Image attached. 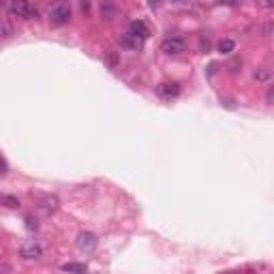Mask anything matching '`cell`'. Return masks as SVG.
Masks as SVG:
<instances>
[{
    "instance_id": "6da1fadb",
    "label": "cell",
    "mask_w": 274,
    "mask_h": 274,
    "mask_svg": "<svg viewBox=\"0 0 274 274\" xmlns=\"http://www.w3.org/2000/svg\"><path fill=\"white\" fill-rule=\"evenodd\" d=\"M47 15H49V21L52 24H67V21L71 19V5L67 3V0H56L49 11H47Z\"/></svg>"
},
{
    "instance_id": "7a4b0ae2",
    "label": "cell",
    "mask_w": 274,
    "mask_h": 274,
    "mask_svg": "<svg viewBox=\"0 0 274 274\" xmlns=\"http://www.w3.org/2000/svg\"><path fill=\"white\" fill-rule=\"evenodd\" d=\"M9 11H11V15L13 17H21V19H30L32 15L37 13L30 0H11Z\"/></svg>"
},
{
    "instance_id": "3957f363",
    "label": "cell",
    "mask_w": 274,
    "mask_h": 274,
    "mask_svg": "<svg viewBox=\"0 0 274 274\" xmlns=\"http://www.w3.org/2000/svg\"><path fill=\"white\" fill-rule=\"evenodd\" d=\"M19 257L26 259V261L43 257V246L39 244V240H24L21 246H19Z\"/></svg>"
},
{
    "instance_id": "277c9868",
    "label": "cell",
    "mask_w": 274,
    "mask_h": 274,
    "mask_svg": "<svg viewBox=\"0 0 274 274\" xmlns=\"http://www.w3.org/2000/svg\"><path fill=\"white\" fill-rule=\"evenodd\" d=\"M161 52L169 54V56L182 54V52H184V39H180V37H167L165 41L161 43Z\"/></svg>"
},
{
    "instance_id": "5b68a950",
    "label": "cell",
    "mask_w": 274,
    "mask_h": 274,
    "mask_svg": "<svg viewBox=\"0 0 274 274\" xmlns=\"http://www.w3.org/2000/svg\"><path fill=\"white\" fill-rule=\"evenodd\" d=\"M78 246H80L82 253H92V251L98 246V240L92 232H82L78 236Z\"/></svg>"
},
{
    "instance_id": "8992f818",
    "label": "cell",
    "mask_w": 274,
    "mask_h": 274,
    "mask_svg": "<svg viewBox=\"0 0 274 274\" xmlns=\"http://www.w3.org/2000/svg\"><path fill=\"white\" fill-rule=\"evenodd\" d=\"M157 92H159V96H163V98H176V96L180 94V84H176V82L159 84V86H157Z\"/></svg>"
},
{
    "instance_id": "52a82bcc",
    "label": "cell",
    "mask_w": 274,
    "mask_h": 274,
    "mask_svg": "<svg viewBox=\"0 0 274 274\" xmlns=\"http://www.w3.org/2000/svg\"><path fill=\"white\" fill-rule=\"evenodd\" d=\"M122 45L129 47V49H141V45H144V39H139L137 35H133V32H127V35L122 37Z\"/></svg>"
},
{
    "instance_id": "ba28073f",
    "label": "cell",
    "mask_w": 274,
    "mask_h": 274,
    "mask_svg": "<svg viewBox=\"0 0 274 274\" xmlns=\"http://www.w3.org/2000/svg\"><path fill=\"white\" fill-rule=\"evenodd\" d=\"M129 32H133V35H137L139 39H148V35H150V32H148V28L144 26V21H133V24H131V28H129Z\"/></svg>"
},
{
    "instance_id": "9c48e42d",
    "label": "cell",
    "mask_w": 274,
    "mask_h": 274,
    "mask_svg": "<svg viewBox=\"0 0 274 274\" xmlns=\"http://www.w3.org/2000/svg\"><path fill=\"white\" fill-rule=\"evenodd\" d=\"M101 15H103V19H114L116 5L112 3V0H103V3H101Z\"/></svg>"
},
{
    "instance_id": "30bf717a",
    "label": "cell",
    "mask_w": 274,
    "mask_h": 274,
    "mask_svg": "<svg viewBox=\"0 0 274 274\" xmlns=\"http://www.w3.org/2000/svg\"><path fill=\"white\" fill-rule=\"evenodd\" d=\"M43 210H45L47 214H54L58 210V197H54V195H47L45 200H43Z\"/></svg>"
},
{
    "instance_id": "8fae6325",
    "label": "cell",
    "mask_w": 274,
    "mask_h": 274,
    "mask_svg": "<svg viewBox=\"0 0 274 274\" xmlns=\"http://www.w3.org/2000/svg\"><path fill=\"white\" fill-rule=\"evenodd\" d=\"M15 35V28L9 24V21L5 19H0V39H9V37H13Z\"/></svg>"
},
{
    "instance_id": "7c38bea8",
    "label": "cell",
    "mask_w": 274,
    "mask_h": 274,
    "mask_svg": "<svg viewBox=\"0 0 274 274\" xmlns=\"http://www.w3.org/2000/svg\"><path fill=\"white\" fill-rule=\"evenodd\" d=\"M64 272H88V266L86 264H75V261H69V264H62Z\"/></svg>"
},
{
    "instance_id": "4fadbf2b",
    "label": "cell",
    "mask_w": 274,
    "mask_h": 274,
    "mask_svg": "<svg viewBox=\"0 0 274 274\" xmlns=\"http://www.w3.org/2000/svg\"><path fill=\"white\" fill-rule=\"evenodd\" d=\"M234 49H236L234 39H223L221 43H218V52H221V54H232Z\"/></svg>"
},
{
    "instance_id": "5bb4252c",
    "label": "cell",
    "mask_w": 274,
    "mask_h": 274,
    "mask_svg": "<svg viewBox=\"0 0 274 274\" xmlns=\"http://www.w3.org/2000/svg\"><path fill=\"white\" fill-rule=\"evenodd\" d=\"M0 206L17 208L19 206V200H17V197H11V195H0Z\"/></svg>"
},
{
    "instance_id": "9a60e30c",
    "label": "cell",
    "mask_w": 274,
    "mask_h": 274,
    "mask_svg": "<svg viewBox=\"0 0 274 274\" xmlns=\"http://www.w3.org/2000/svg\"><path fill=\"white\" fill-rule=\"evenodd\" d=\"M253 78H255L257 82H268V80H270V69H257Z\"/></svg>"
},
{
    "instance_id": "2e32d148",
    "label": "cell",
    "mask_w": 274,
    "mask_h": 274,
    "mask_svg": "<svg viewBox=\"0 0 274 274\" xmlns=\"http://www.w3.org/2000/svg\"><path fill=\"white\" fill-rule=\"evenodd\" d=\"M107 60H109V67L116 69V67H118V62H120V58H118V52H116V49H109V54H107Z\"/></svg>"
},
{
    "instance_id": "e0dca14e",
    "label": "cell",
    "mask_w": 274,
    "mask_h": 274,
    "mask_svg": "<svg viewBox=\"0 0 274 274\" xmlns=\"http://www.w3.org/2000/svg\"><path fill=\"white\" fill-rule=\"evenodd\" d=\"M223 7H240L242 5V0H218Z\"/></svg>"
},
{
    "instance_id": "ac0fdd59",
    "label": "cell",
    "mask_w": 274,
    "mask_h": 274,
    "mask_svg": "<svg viewBox=\"0 0 274 274\" xmlns=\"http://www.w3.org/2000/svg\"><path fill=\"white\" fill-rule=\"evenodd\" d=\"M257 5L264 7V9H272L274 7V0H257Z\"/></svg>"
},
{
    "instance_id": "d6986e66",
    "label": "cell",
    "mask_w": 274,
    "mask_h": 274,
    "mask_svg": "<svg viewBox=\"0 0 274 274\" xmlns=\"http://www.w3.org/2000/svg\"><path fill=\"white\" fill-rule=\"evenodd\" d=\"M80 3H82V11H84V13H88V11H90V0H80Z\"/></svg>"
},
{
    "instance_id": "ffe728a7",
    "label": "cell",
    "mask_w": 274,
    "mask_h": 274,
    "mask_svg": "<svg viewBox=\"0 0 274 274\" xmlns=\"http://www.w3.org/2000/svg\"><path fill=\"white\" fill-rule=\"evenodd\" d=\"M0 169H3L0 173H7V165H5V161H3V159H0Z\"/></svg>"
},
{
    "instance_id": "44dd1931",
    "label": "cell",
    "mask_w": 274,
    "mask_h": 274,
    "mask_svg": "<svg viewBox=\"0 0 274 274\" xmlns=\"http://www.w3.org/2000/svg\"><path fill=\"white\" fill-rule=\"evenodd\" d=\"M272 94H274V92H272V88H270V90H268V96H266V98H268V103H272Z\"/></svg>"
},
{
    "instance_id": "7402d4cb",
    "label": "cell",
    "mask_w": 274,
    "mask_h": 274,
    "mask_svg": "<svg viewBox=\"0 0 274 274\" xmlns=\"http://www.w3.org/2000/svg\"><path fill=\"white\" fill-rule=\"evenodd\" d=\"M157 5H159V0H150V7H152V9H155Z\"/></svg>"
},
{
    "instance_id": "603a6c76",
    "label": "cell",
    "mask_w": 274,
    "mask_h": 274,
    "mask_svg": "<svg viewBox=\"0 0 274 274\" xmlns=\"http://www.w3.org/2000/svg\"><path fill=\"white\" fill-rule=\"evenodd\" d=\"M5 7H7V0H0V11H3Z\"/></svg>"
}]
</instances>
